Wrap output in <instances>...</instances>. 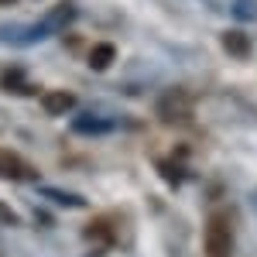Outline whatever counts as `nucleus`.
<instances>
[{"mask_svg": "<svg viewBox=\"0 0 257 257\" xmlns=\"http://www.w3.org/2000/svg\"><path fill=\"white\" fill-rule=\"evenodd\" d=\"M223 45H226L230 55H247V52H250V45H247V38H243L240 31H226V35H223Z\"/></svg>", "mask_w": 257, "mask_h": 257, "instance_id": "nucleus-4", "label": "nucleus"}, {"mask_svg": "<svg viewBox=\"0 0 257 257\" xmlns=\"http://www.w3.org/2000/svg\"><path fill=\"white\" fill-rule=\"evenodd\" d=\"M45 110L48 113H65V110H72V96L69 93H48L45 96Z\"/></svg>", "mask_w": 257, "mask_h": 257, "instance_id": "nucleus-5", "label": "nucleus"}, {"mask_svg": "<svg viewBox=\"0 0 257 257\" xmlns=\"http://www.w3.org/2000/svg\"><path fill=\"white\" fill-rule=\"evenodd\" d=\"M206 257H233V226L226 213H213L206 223Z\"/></svg>", "mask_w": 257, "mask_h": 257, "instance_id": "nucleus-1", "label": "nucleus"}, {"mask_svg": "<svg viewBox=\"0 0 257 257\" xmlns=\"http://www.w3.org/2000/svg\"><path fill=\"white\" fill-rule=\"evenodd\" d=\"M0 178H7V182H24V178H38V172L28 165V161L21 158L18 151H11V148H0Z\"/></svg>", "mask_w": 257, "mask_h": 257, "instance_id": "nucleus-2", "label": "nucleus"}, {"mask_svg": "<svg viewBox=\"0 0 257 257\" xmlns=\"http://www.w3.org/2000/svg\"><path fill=\"white\" fill-rule=\"evenodd\" d=\"M113 59H117V48L113 45H96L89 52V69L93 72H106V65H113Z\"/></svg>", "mask_w": 257, "mask_h": 257, "instance_id": "nucleus-3", "label": "nucleus"}, {"mask_svg": "<svg viewBox=\"0 0 257 257\" xmlns=\"http://www.w3.org/2000/svg\"><path fill=\"white\" fill-rule=\"evenodd\" d=\"M0 4H11V0H0Z\"/></svg>", "mask_w": 257, "mask_h": 257, "instance_id": "nucleus-6", "label": "nucleus"}]
</instances>
